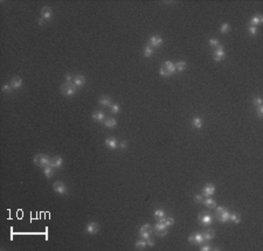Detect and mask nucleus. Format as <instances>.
I'll use <instances>...</instances> for the list:
<instances>
[{
  "label": "nucleus",
  "instance_id": "a211bd4d",
  "mask_svg": "<svg viewBox=\"0 0 263 251\" xmlns=\"http://www.w3.org/2000/svg\"><path fill=\"white\" fill-rule=\"evenodd\" d=\"M202 203L207 207V208H215L216 207V203H215V200L214 199H212L210 196H208V197H206V199H203V201H202Z\"/></svg>",
  "mask_w": 263,
  "mask_h": 251
},
{
  "label": "nucleus",
  "instance_id": "58836bf2",
  "mask_svg": "<svg viewBox=\"0 0 263 251\" xmlns=\"http://www.w3.org/2000/svg\"><path fill=\"white\" fill-rule=\"evenodd\" d=\"M253 103H254V105H256V106H261V105H262V98H261L260 96H257V97H255V98L253 99Z\"/></svg>",
  "mask_w": 263,
  "mask_h": 251
},
{
  "label": "nucleus",
  "instance_id": "f704fd0d",
  "mask_svg": "<svg viewBox=\"0 0 263 251\" xmlns=\"http://www.w3.org/2000/svg\"><path fill=\"white\" fill-rule=\"evenodd\" d=\"M159 74H160L163 77H170V76H172V75H171V74H170V72H168V71H167L164 67H161V68L159 69Z\"/></svg>",
  "mask_w": 263,
  "mask_h": 251
},
{
  "label": "nucleus",
  "instance_id": "de8ad7c7",
  "mask_svg": "<svg viewBox=\"0 0 263 251\" xmlns=\"http://www.w3.org/2000/svg\"><path fill=\"white\" fill-rule=\"evenodd\" d=\"M146 243H147V245H150V246H153V245H154V241H153L152 238H150V237L146 239Z\"/></svg>",
  "mask_w": 263,
  "mask_h": 251
},
{
  "label": "nucleus",
  "instance_id": "1a4fd4ad",
  "mask_svg": "<svg viewBox=\"0 0 263 251\" xmlns=\"http://www.w3.org/2000/svg\"><path fill=\"white\" fill-rule=\"evenodd\" d=\"M73 84L75 87H83L85 84V77L82 75H76L75 77H73Z\"/></svg>",
  "mask_w": 263,
  "mask_h": 251
},
{
  "label": "nucleus",
  "instance_id": "f8f14e48",
  "mask_svg": "<svg viewBox=\"0 0 263 251\" xmlns=\"http://www.w3.org/2000/svg\"><path fill=\"white\" fill-rule=\"evenodd\" d=\"M11 86L13 89H19L22 87V78L19 76H15L11 79Z\"/></svg>",
  "mask_w": 263,
  "mask_h": 251
},
{
  "label": "nucleus",
  "instance_id": "bb28decb",
  "mask_svg": "<svg viewBox=\"0 0 263 251\" xmlns=\"http://www.w3.org/2000/svg\"><path fill=\"white\" fill-rule=\"evenodd\" d=\"M229 221L235 224H239L241 222V216L239 214H229Z\"/></svg>",
  "mask_w": 263,
  "mask_h": 251
},
{
  "label": "nucleus",
  "instance_id": "37998d69",
  "mask_svg": "<svg viewBox=\"0 0 263 251\" xmlns=\"http://www.w3.org/2000/svg\"><path fill=\"white\" fill-rule=\"evenodd\" d=\"M126 146H127V143H126V140H123V141L118 143V147H119V148H122V150L126 148Z\"/></svg>",
  "mask_w": 263,
  "mask_h": 251
},
{
  "label": "nucleus",
  "instance_id": "6ab92c4d",
  "mask_svg": "<svg viewBox=\"0 0 263 251\" xmlns=\"http://www.w3.org/2000/svg\"><path fill=\"white\" fill-rule=\"evenodd\" d=\"M104 125H105L108 129H112V128H115L116 125H117V120L115 118H105Z\"/></svg>",
  "mask_w": 263,
  "mask_h": 251
},
{
  "label": "nucleus",
  "instance_id": "4c0bfd02",
  "mask_svg": "<svg viewBox=\"0 0 263 251\" xmlns=\"http://www.w3.org/2000/svg\"><path fill=\"white\" fill-rule=\"evenodd\" d=\"M248 30H249V34L250 35H256L257 34V27L256 26H249V28H248Z\"/></svg>",
  "mask_w": 263,
  "mask_h": 251
},
{
  "label": "nucleus",
  "instance_id": "2f4dec72",
  "mask_svg": "<svg viewBox=\"0 0 263 251\" xmlns=\"http://www.w3.org/2000/svg\"><path fill=\"white\" fill-rule=\"evenodd\" d=\"M12 86L11 84H8V83H6V84H4L3 86V88H1V91L3 92H5V94H11L12 92Z\"/></svg>",
  "mask_w": 263,
  "mask_h": 251
},
{
  "label": "nucleus",
  "instance_id": "ea45409f",
  "mask_svg": "<svg viewBox=\"0 0 263 251\" xmlns=\"http://www.w3.org/2000/svg\"><path fill=\"white\" fill-rule=\"evenodd\" d=\"M194 201H195L197 203H202V201H203V195H202V194L195 195V196H194Z\"/></svg>",
  "mask_w": 263,
  "mask_h": 251
},
{
  "label": "nucleus",
  "instance_id": "5701e85b",
  "mask_svg": "<svg viewBox=\"0 0 263 251\" xmlns=\"http://www.w3.org/2000/svg\"><path fill=\"white\" fill-rule=\"evenodd\" d=\"M262 21H263L262 15H261V14H257V15H255V17L250 20V23H251V26H257V25L262 23Z\"/></svg>",
  "mask_w": 263,
  "mask_h": 251
},
{
  "label": "nucleus",
  "instance_id": "49530a36",
  "mask_svg": "<svg viewBox=\"0 0 263 251\" xmlns=\"http://www.w3.org/2000/svg\"><path fill=\"white\" fill-rule=\"evenodd\" d=\"M37 23H39L40 26H43V25H45V23H46V20H45V19H43L42 17H40V18L37 19Z\"/></svg>",
  "mask_w": 263,
  "mask_h": 251
},
{
  "label": "nucleus",
  "instance_id": "4468645a",
  "mask_svg": "<svg viewBox=\"0 0 263 251\" xmlns=\"http://www.w3.org/2000/svg\"><path fill=\"white\" fill-rule=\"evenodd\" d=\"M93 120H95V121H97V123H103V121L105 120V117H104L103 111H101V110L95 111V112L93 113Z\"/></svg>",
  "mask_w": 263,
  "mask_h": 251
},
{
  "label": "nucleus",
  "instance_id": "a18cd8bd",
  "mask_svg": "<svg viewBox=\"0 0 263 251\" xmlns=\"http://www.w3.org/2000/svg\"><path fill=\"white\" fill-rule=\"evenodd\" d=\"M140 229H145V230H152V227H151V224L150 223H145L144 225H142V228Z\"/></svg>",
  "mask_w": 263,
  "mask_h": 251
},
{
  "label": "nucleus",
  "instance_id": "c85d7f7f",
  "mask_svg": "<svg viewBox=\"0 0 263 251\" xmlns=\"http://www.w3.org/2000/svg\"><path fill=\"white\" fill-rule=\"evenodd\" d=\"M187 67V63L185 61H179L178 63H175V69H177V71H184Z\"/></svg>",
  "mask_w": 263,
  "mask_h": 251
},
{
  "label": "nucleus",
  "instance_id": "72a5a7b5",
  "mask_svg": "<svg viewBox=\"0 0 263 251\" xmlns=\"http://www.w3.org/2000/svg\"><path fill=\"white\" fill-rule=\"evenodd\" d=\"M208 43H209V46L213 47V48H217L219 46H220V43H219V40H217V39H214V37H213V39H209V42H208Z\"/></svg>",
  "mask_w": 263,
  "mask_h": 251
},
{
  "label": "nucleus",
  "instance_id": "423d86ee",
  "mask_svg": "<svg viewBox=\"0 0 263 251\" xmlns=\"http://www.w3.org/2000/svg\"><path fill=\"white\" fill-rule=\"evenodd\" d=\"M226 56V53H225V50H224V47L220 45L217 48H215V50H214V54H213V59L215 60V61H221L224 57Z\"/></svg>",
  "mask_w": 263,
  "mask_h": 251
},
{
  "label": "nucleus",
  "instance_id": "2eb2a0df",
  "mask_svg": "<svg viewBox=\"0 0 263 251\" xmlns=\"http://www.w3.org/2000/svg\"><path fill=\"white\" fill-rule=\"evenodd\" d=\"M171 75H173L175 71H177V69H175V64L173 63V62H171V61H166V62H164V66H163Z\"/></svg>",
  "mask_w": 263,
  "mask_h": 251
},
{
  "label": "nucleus",
  "instance_id": "c756f323",
  "mask_svg": "<svg viewBox=\"0 0 263 251\" xmlns=\"http://www.w3.org/2000/svg\"><path fill=\"white\" fill-rule=\"evenodd\" d=\"M143 54H144V56H145V57H151V56H152V54H153V48H152L150 45H147V46L144 48Z\"/></svg>",
  "mask_w": 263,
  "mask_h": 251
},
{
  "label": "nucleus",
  "instance_id": "c03bdc74",
  "mask_svg": "<svg viewBox=\"0 0 263 251\" xmlns=\"http://www.w3.org/2000/svg\"><path fill=\"white\" fill-rule=\"evenodd\" d=\"M215 209H216V215H219V214H221L222 212H225V210H226V209H225V208H224L222 205H219V207H216Z\"/></svg>",
  "mask_w": 263,
  "mask_h": 251
},
{
  "label": "nucleus",
  "instance_id": "e433bc0d",
  "mask_svg": "<svg viewBox=\"0 0 263 251\" xmlns=\"http://www.w3.org/2000/svg\"><path fill=\"white\" fill-rule=\"evenodd\" d=\"M111 112L112 113H118L119 111H120V108H119V105L118 104H111Z\"/></svg>",
  "mask_w": 263,
  "mask_h": 251
},
{
  "label": "nucleus",
  "instance_id": "aec40b11",
  "mask_svg": "<svg viewBox=\"0 0 263 251\" xmlns=\"http://www.w3.org/2000/svg\"><path fill=\"white\" fill-rule=\"evenodd\" d=\"M43 174H45V177H46L47 179H51V178L54 175V168H53L52 166L45 167V168H43Z\"/></svg>",
  "mask_w": 263,
  "mask_h": 251
},
{
  "label": "nucleus",
  "instance_id": "a878e982",
  "mask_svg": "<svg viewBox=\"0 0 263 251\" xmlns=\"http://www.w3.org/2000/svg\"><path fill=\"white\" fill-rule=\"evenodd\" d=\"M153 216H154V219H156L157 221H159L160 219L165 217V212L163 210V209H156L154 213H153Z\"/></svg>",
  "mask_w": 263,
  "mask_h": 251
},
{
  "label": "nucleus",
  "instance_id": "b1692460",
  "mask_svg": "<svg viewBox=\"0 0 263 251\" xmlns=\"http://www.w3.org/2000/svg\"><path fill=\"white\" fill-rule=\"evenodd\" d=\"M202 235H203L205 241H212V239L214 238V236H215V232H214V230L208 229V230H207V231H205Z\"/></svg>",
  "mask_w": 263,
  "mask_h": 251
},
{
  "label": "nucleus",
  "instance_id": "473e14b6",
  "mask_svg": "<svg viewBox=\"0 0 263 251\" xmlns=\"http://www.w3.org/2000/svg\"><path fill=\"white\" fill-rule=\"evenodd\" d=\"M166 224L164 222H157V224L154 225V231H160L163 229H166Z\"/></svg>",
  "mask_w": 263,
  "mask_h": 251
},
{
  "label": "nucleus",
  "instance_id": "4be33fe9",
  "mask_svg": "<svg viewBox=\"0 0 263 251\" xmlns=\"http://www.w3.org/2000/svg\"><path fill=\"white\" fill-rule=\"evenodd\" d=\"M192 126L194 129H201L202 128V120L200 117H194L192 119Z\"/></svg>",
  "mask_w": 263,
  "mask_h": 251
},
{
  "label": "nucleus",
  "instance_id": "9b49d317",
  "mask_svg": "<svg viewBox=\"0 0 263 251\" xmlns=\"http://www.w3.org/2000/svg\"><path fill=\"white\" fill-rule=\"evenodd\" d=\"M41 17L45 19L46 21L51 20L52 19V10H51V7H48V6L42 7V10H41Z\"/></svg>",
  "mask_w": 263,
  "mask_h": 251
},
{
  "label": "nucleus",
  "instance_id": "7ed1b4c3",
  "mask_svg": "<svg viewBox=\"0 0 263 251\" xmlns=\"http://www.w3.org/2000/svg\"><path fill=\"white\" fill-rule=\"evenodd\" d=\"M188 242L191 244H201L202 242H205V238H203V235L201 232H195L193 235H191L188 237Z\"/></svg>",
  "mask_w": 263,
  "mask_h": 251
},
{
  "label": "nucleus",
  "instance_id": "393cba45",
  "mask_svg": "<svg viewBox=\"0 0 263 251\" xmlns=\"http://www.w3.org/2000/svg\"><path fill=\"white\" fill-rule=\"evenodd\" d=\"M135 246H136V249H138V250H140V249H145L146 246H147V243H146V239H143V238H140V239H138L137 242H136V244H135Z\"/></svg>",
  "mask_w": 263,
  "mask_h": 251
},
{
  "label": "nucleus",
  "instance_id": "09e8293b",
  "mask_svg": "<svg viewBox=\"0 0 263 251\" xmlns=\"http://www.w3.org/2000/svg\"><path fill=\"white\" fill-rule=\"evenodd\" d=\"M210 249H212V246H210V245H208V244H207V245H203L202 248H200V250H201V251H208V250H210Z\"/></svg>",
  "mask_w": 263,
  "mask_h": 251
},
{
  "label": "nucleus",
  "instance_id": "f257e3e1",
  "mask_svg": "<svg viewBox=\"0 0 263 251\" xmlns=\"http://www.w3.org/2000/svg\"><path fill=\"white\" fill-rule=\"evenodd\" d=\"M51 160H52V159L48 158V157L45 155V154H36V155L34 157V159H33V161H34V163H35L36 166L43 167V168L51 165Z\"/></svg>",
  "mask_w": 263,
  "mask_h": 251
},
{
  "label": "nucleus",
  "instance_id": "7c9ffc66",
  "mask_svg": "<svg viewBox=\"0 0 263 251\" xmlns=\"http://www.w3.org/2000/svg\"><path fill=\"white\" fill-rule=\"evenodd\" d=\"M230 30V26H229V23L228 22H225V23H222L221 25V27H220V32L222 33V34H226V33H228Z\"/></svg>",
  "mask_w": 263,
  "mask_h": 251
},
{
  "label": "nucleus",
  "instance_id": "cd10ccee",
  "mask_svg": "<svg viewBox=\"0 0 263 251\" xmlns=\"http://www.w3.org/2000/svg\"><path fill=\"white\" fill-rule=\"evenodd\" d=\"M152 234V230H145V229H140L139 230V235H140V238L143 239H147Z\"/></svg>",
  "mask_w": 263,
  "mask_h": 251
},
{
  "label": "nucleus",
  "instance_id": "ddd939ff",
  "mask_svg": "<svg viewBox=\"0 0 263 251\" xmlns=\"http://www.w3.org/2000/svg\"><path fill=\"white\" fill-rule=\"evenodd\" d=\"M63 165V160H62V158L61 157H55V158H52V160H51V165L49 166H52L53 168H60V167Z\"/></svg>",
  "mask_w": 263,
  "mask_h": 251
},
{
  "label": "nucleus",
  "instance_id": "f3484780",
  "mask_svg": "<svg viewBox=\"0 0 263 251\" xmlns=\"http://www.w3.org/2000/svg\"><path fill=\"white\" fill-rule=\"evenodd\" d=\"M229 212H227V210H225V212H222L221 214H219L217 215V220L220 221L221 223H225V222H228L229 221Z\"/></svg>",
  "mask_w": 263,
  "mask_h": 251
},
{
  "label": "nucleus",
  "instance_id": "79ce46f5",
  "mask_svg": "<svg viewBox=\"0 0 263 251\" xmlns=\"http://www.w3.org/2000/svg\"><path fill=\"white\" fill-rule=\"evenodd\" d=\"M156 234H157V236L163 237V236H165V235L167 234V228H166V229H163V230H160V231H156Z\"/></svg>",
  "mask_w": 263,
  "mask_h": 251
},
{
  "label": "nucleus",
  "instance_id": "c9c22d12",
  "mask_svg": "<svg viewBox=\"0 0 263 251\" xmlns=\"http://www.w3.org/2000/svg\"><path fill=\"white\" fill-rule=\"evenodd\" d=\"M164 223L166 224V227L173 225V224H174V219H173V217H165V220H164Z\"/></svg>",
  "mask_w": 263,
  "mask_h": 251
},
{
  "label": "nucleus",
  "instance_id": "39448f33",
  "mask_svg": "<svg viewBox=\"0 0 263 251\" xmlns=\"http://www.w3.org/2000/svg\"><path fill=\"white\" fill-rule=\"evenodd\" d=\"M53 188L54 190L57 193V194H61V195H66L67 194V187L63 182L61 181H55L54 185H53Z\"/></svg>",
  "mask_w": 263,
  "mask_h": 251
},
{
  "label": "nucleus",
  "instance_id": "20e7f679",
  "mask_svg": "<svg viewBox=\"0 0 263 251\" xmlns=\"http://www.w3.org/2000/svg\"><path fill=\"white\" fill-rule=\"evenodd\" d=\"M198 220H199V222H200L202 225H205V227L209 225V224L213 222V217H212L209 214H207V213H201V214L199 215Z\"/></svg>",
  "mask_w": 263,
  "mask_h": 251
},
{
  "label": "nucleus",
  "instance_id": "dca6fc26",
  "mask_svg": "<svg viewBox=\"0 0 263 251\" xmlns=\"http://www.w3.org/2000/svg\"><path fill=\"white\" fill-rule=\"evenodd\" d=\"M105 145L110 148V150H116L118 147V143L116 140V138H108L105 140Z\"/></svg>",
  "mask_w": 263,
  "mask_h": 251
},
{
  "label": "nucleus",
  "instance_id": "6e6552de",
  "mask_svg": "<svg viewBox=\"0 0 263 251\" xmlns=\"http://www.w3.org/2000/svg\"><path fill=\"white\" fill-rule=\"evenodd\" d=\"M214 193H215V187L213 186V185H207V186H205L203 187V189H202V195H203V197H208V196H212V195H214Z\"/></svg>",
  "mask_w": 263,
  "mask_h": 251
},
{
  "label": "nucleus",
  "instance_id": "412c9836",
  "mask_svg": "<svg viewBox=\"0 0 263 251\" xmlns=\"http://www.w3.org/2000/svg\"><path fill=\"white\" fill-rule=\"evenodd\" d=\"M98 102L102 106H111V98L108 97V96H102L98 99Z\"/></svg>",
  "mask_w": 263,
  "mask_h": 251
},
{
  "label": "nucleus",
  "instance_id": "9d476101",
  "mask_svg": "<svg viewBox=\"0 0 263 251\" xmlns=\"http://www.w3.org/2000/svg\"><path fill=\"white\" fill-rule=\"evenodd\" d=\"M161 45H163V39H161L160 36L154 35V36H152V37L150 39V46H151V47L158 48V47H160Z\"/></svg>",
  "mask_w": 263,
  "mask_h": 251
},
{
  "label": "nucleus",
  "instance_id": "f03ea898",
  "mask_svg": "<svg viewBox=\"0 0 263 251\" xmlns=\"http://www.w3.org/2000/svg\"><path fill=\"white\" fill-rule=\"evenodd\" d=\"M61 92L67 97H71L77 94V87H75L73 83H64L63 86H61Z\"/></svg>",
  "mask_w": 263,
  "mask_h": 251
},
{
  "label": "nucleus",
  "instance_id": "0eeeda50",
  "mask_svg": "<svg viewBox=\"0 0 263 251\" xmlns=\"http://www.w3.org/2000/svg\"><path fill=\"white\" fill-rule=\"evenodd\" d=\"M98 229H100V227H98V224L96 222H89L87 224V227H85V231L88 234H90V235H95L98 231Z\"/></svg>",
  "mask_w": 263,
  "mask_h": 251
},
{
  "label": "nucleus",
  "instance_id": "a19ab883",
  "mask_svg": "<svg viewBox=\"0 0 263 251\" xmlns=\"http://www.w3.org/2000/svg\"><path fill=\"white\" fill-rule=\"evenodd\" d=\"M257 116L258 118H262L263 117V106H257Z\"/></svg>",
  "mask_w": 263,
  "mask_h": 251
}]
</instances>
